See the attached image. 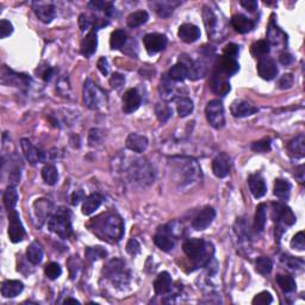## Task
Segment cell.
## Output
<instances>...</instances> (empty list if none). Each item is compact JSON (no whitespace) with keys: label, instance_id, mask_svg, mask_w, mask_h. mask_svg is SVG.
<instances>
[{"label":"cell","instance_id":"6da1fadb","mask_svg":"<svg viewBox=\"0 0 305 305\" xmlns=\"http://www.w3.org/2000/svg\"><path fill=\"white\" fill-rule=\"evenodd\" d=\"M49 229L59 235L62 238H68L73 233L72 223H70V214L67 210L61 209L57 211L56 215H54L49 220Z\"/></svg>","mask_w":305,"mask_h":305},{"label":"cell","instance_id":"7a4b0ae2","mask_svg":"<svg viewBox=\"0 0 305 305\" xmlns=\"http://www.w3.org/2000/svg\"><path fill=\"white\" fill-rule=\"evenodd\" d=\"M84 102H85L86 106L91 110H98L101 109L102 105L106 102V97L105 93L102 92L96 84L92 80L85 81L84 84Z\"/></svg>","mask_w":305,"mask_h":305},{"label":"cell","instance_id":"3957f363","mask_svg":"<svg viewBox=\"0 0 305 305\" xmlns=\"http://www.w3.org/2000/svg\"><path fill=\"white\" fill-rule=\"evenodd\" d=\"M102 234L106 236L109 240L117 242L124 235V223L123 220L118 215H110L105 218L104 223L102 225Z\"/></svg>","mask_w":305,"mask_h":305},{"label":"cell","instance_id":"277c9868","mask_svg":"<svg viewBox=\"0 0 305 305\" xmlns=\"http://www.w3.org/2000/svg\"><path fill=\"white\" fill-rule=\"evenodd\" d=\"M205 116L209 122V124L215 129H222L225 124V116L224 107H223L222 102L218 99L207 102L205 107Z\"/></svg>","mask_w":305,"mask_h":305},{"label":"cell","instance_id":"5b68a950","mask_svg":"<svg viewBox=\"0 0 305 305\" xmlns=\"http://www.w3.org/2000/svg\"><path fill=\"white\" fill-rule=\"evenodd\" d=\"M129 174L134 181L140 184L152 183L154 180L152 167L144 160H135L134 164L131 165Z\"/></svg>","mask_w":305,"mask_h":305},{"label":"cell","instance_id":"8992f818","mask_svg":"<svg viewBox=\"0 0 305 305\" xmlns=\"http://www.w3.org/2000/svg\"><path fill=\"white\" fill-rule=\"evenodd\" d=\"M25 236V229L23 227L19 214L16 210L9 212V237L13 243L22 242Z\"/></svg>","mask_w":305,"mask_h":305},{"label":"cell","instance_id":"52a82bcc","mask_svg":"<svg viewBox=\"0 0 305 305\" xmlns=\"http://www.w3.org/2000/svg\"><path fill=\"white\" fill-rule=\"evenodd\" d=\"M273 218L278 224L284 225H293L296 223V216L293 211L285 204L281 203H273Z\"/></svg>","mask_w":305,"mask_h":305},{"label":"cell","instance_id":"ba28073f","mask_svg":"<svg viewBox=\"0 0 305 305\" xmlns=\"http://www.w3.org/2000/svg\"><path fill=\"white\" fill-rule=\"evenodd\" d=\"M144 48L149 54H156V52L162 51L167 46V37L162 34L152 33L144 36L143 38Z\"/></svg>","mask_w":305,"mask_h":305},{"label":"cell","instance_id":"9c48e42d","mask_svg":"<svg viewBox=\"0 0 305 305\" xmlns=\"http://www.w3.org/2000/svg\"><path fill=\"white\" fill-rule=\"evenodd\" d=\"M231 169V159L225 152H220L212 161V172L217 178L228 177Z\"/></svg>","mask_w":305,"mask_h":305},{"label":"cell","instance_id":"30bf717a","mask_svg":"<svg viewBox=\"0 0 305 305\" xmlns=\"http://www.w3.org/2000/svg\"><path fill=\"white\" fill-rule=\"evenodd\" d=\"M20 146H22L23 152H24L26 160H28L31 165H37L41 164V162H44V160H46V154H44L41 149H38L37 147L34 146V144L31 143V141H29L28 138H23V140L20 141Z\"/></svg>","mask_w":305,"mask_h":305},{"label":"cell","instance_id":"8fae6325","mask_svg":"<svg viewBox=\"0 0 305 305\" xmlns=\"http://www.w3.org/2000/svg\"><path fill=\"white\" fill-rule=\"evenodd\" d=\"M215 217H216V211H215L214 207L211 206H206L194 217L193 222H192V225L196 230L201 231L205 230L207 227L211 225V223L214 222Z\"/></svg>","mask_w":305,"mask_h":305},{"label":"cell","instance_id":"7c38bea8","mask_svg":"<svg viewBox=\"0 0 305 305\" xmlns=\"http://www.w3.org/2000/svg\"><path fill=\"white\" fill-rule=\"evenodd\" d=\"M122 109L125 114H133V112H135L141 105V96L138 94L137 89H128L122 98Z\"/></svg>","mask_w":305,"mask_h":305},{"label":"cell","instance_id":"4fadbf2b","mask_svg":"<svg viewBox=\"0 0 305 305\" xmlns=\"http://www.w3.org/2000/svg\"><path fill=\"white\" fill-rule=\"evenodd\" d=\"M240 69V65L236 61L235 59H230L227 56H220L218 57L217 64H216V72L220 73L224 76H231L238 72Z\"/></svg>","mask_w":305,"mask_h":305},{"label":"cell","instance_id":"5bb4252c","mask_svg":"<svg viewBox=\"0 0 305 305\" xmlns=\"http://www.w3.org/2000/svg\"><path fill=\"white\" fill-rule=\"evenodd\" d=\"M154 242L161 251L169 252L174 248L175 246V238L173 236L172 231L168 229H161L156 235L154 236Z\"/></svg>","mask_w":305,"mask_h":305},{"label":"cell","instance_id":"9a60e30c","mask_svg":"<svg viewBox=\"0 0 305 305\" xmlns=\"http://www.w3.org/2000/svg\"><path fill=\"white\" fill-rule=\"evenodd\" d=\"M257 73L264 80H273L278 75V68L273 60L264 57L257 64Z\"/></svg>","mask_w":305,"mask_h":305},{"label":"cell","instance_id":"2e32d148","mask_svg":"<svg viewBox=\"0 0 305 305\" xmlns=\"http://www.w3.org/2000/svg\"><path fill=\"white\" fill-rule=\"evenodd\" d=\"M231 114H233L234 117H248V116H252L254 114H256L259 110H257L256 106H254L252 102H246V101H235L231 104Z\"/></svg>","mask_w":305,"mask_h":305},{"label":"cell","instance_id":"e0dca14e","mask_svg":"<svg viewBox=\"0 0 305 305\" xmlns=\"http://www.w3.org/2000/svg\"><path fill=\"white\" fill-rule=\"evenodd\" d=\"M98 47V38H97V29H92L91 31L86 35V37L81 42V54L85 57H89L94 54Z\"/></svg>","mask_w":305,"mask_h":305},{"label":"cell","instance_id":"ac0fdd59","mask_svg":"<svg viewBox=\"0 0 305 305\" xmlns=\"http://www.w3.org/2000/svg\"><path fill=\"white\" fill-rule=\"evenodd\" d=\"M34 10H35L36 16L41 22L51 23L55 18V6L52 4H47V2H35L34 4Z\"/></svg>","mask_w":305,"mask_h":305},{"label":"cell","instance_id":"d6986e66","mask_svg":"<svg viewBox=\"0 0 305 305\" xmlns=\"http://www.w3.org/2000/svg\"><path fill=\"white\" fill-rule=\"evenodd\" d=\"M248 185L249 190H251L252 194L254 196V198L259 199L266 194L267 192V186L265 183V179L262 178V175L260 174H252L248 178Z\"/></svg>","mask_w":305,"mask_h":305},{"label":"cell","instance_id":"ffe728a7","mask_svg":"<svg viewBox=\"0 0 305 305\" xmlns=\"http://www.w3.org/2000/svg\"><path fill=\"white\" fill-rule=\"evenodd\" d=\"M179 37L181 41H184L185 43H193L197 39L201 37V30L197 25L191 24V23H185L179 28L178 33Z\"/></svg>","mask_w":305,"mask_h":305},{"label":"cell","instance_id":"44dd1931","mask_svg":"<svg viewBox=\"0 0 305 305\" xmlns=\"http://www.w3.org/2000/svg\"><path fill=\"white\" fill-rule=\"evenodd\" d=\"M125 144H127V147L129 149H130L131 152H138V154H141V152H146V149L148 148L149 142H148V138H147L146 136L138 135V134L133 133L128 136Z\"/></svg>","mask_w":305,"mask_h":305},{"label":"cell","instance_id":"7402d4cb","mask_svg":"<svg viewBox=\"0 0 305 305\" xmlns=\"http://www.w3.org/2000/svg\"><path fill=\"white\" fill-rule=\"evenodd\" d=\"M210 86H211L212 91L218 96H225L230 92V84H229L227 76L222 75L218 72H215L212 75Z\"/></svg>","mask_w":305,"mask_h":305},{"label":"cell","instance_id":"603a6c76","mask_svg":"<svg viewBox=\"0 0 305 305\" xmlns=\"http://www.w3.org/2000/svg\"><path fill=\"white\" fill-rule=\"evenodd\" d=\"M24 290V285L19 280H6L1 285V294L5 298H15Z\"/></svg>","mask_w":305,"mask_h":305},{"label":"cell","instance_id":"cb8c5ba5","mask_svg":"<svg viewBox=\"0 0 305 305\" xmlns=\"http://www.w3.org/2000/svg\"><path fill=\"white\" fill-rule=\"evenodd\" d=\"M231 25L237 33L247 34L254 29L255 23L243 15H236L231 18Z\"/></svg>","mask_w":305,"mask_h":305},{"label":"cell","instance_id":"d4e9b609","mask_svg":"<svg viewBox=\"0 0 305 305\" xmlns=\"http://www.w3.org/2000/svg\"><path fill=\"white\" fill-rule=\"evenodd\" d=\"M172 288V277L168 272H161L154 281V290L156 294H165Z\"/></svg>","mask_w":305,"mask_h":305},{"label":"cell","instance_id":"484cf974","mask_svg":"<svg viewBox=\"0 0 305 305\" xmlns=\"http://www.w3.org/2000/svg\"><path fill=\"white\" fill-rule=\"evenodd\" d=\"M102 203V197L99 193H92L89 194L87 198H85L83 204V214L86 216H89L93 212H96V210L99 209Z\"/></svg>","mask_w":305,"mask_h":305},{"label":"cell","instance_id":"4316f807","mask_svg":"<svg viewBox=\"0 0 305 305\" xmlns=\"http://www.w3.org/2000/svg\"><path fill=\"white\" fill-rule=\"evenodd\" d=\"M203 16L205 26H206L207 29V34H209V36H212V37H214L218 31L217 25L218 23H220V19H218L216 13L212 11L211 9H209V7H204Z\"/></svg>","mask_w":305,"mask_h":305},{"label":"cell","instance_id":"83f0119b","mask_svg":"<svg viewBox=\"0 0 305 305\" xmlns=\"http://www.w3.org/2000/svg\"><path fill=\"white\" fill-rule=\"evenodd\" d=\"M288 152H291V155L294 157H304L305 155V137L303 134L301 135L296 136L290 143L288 144Z\"/></svg>","mask_w":305,"mask_h":305},{"label":"cell","instance_id":"f1b7e54d","mask_svg":"<svg viewBox=\"0 0 305 305\" xmlns=\"http://www.w3.org/2000/svg\"><path fill=\"white\" fill-rule=\"evenodd\" d=\"M267 220V206L266 204L257 205L256 212H255V220H254V229L256 233H262L266 225Z\"/></svg>","mask_w":305,"mask_h":305},{"label":"cell","instance_id":"f546056e","mask_svg":"<svg viewBox=\"0 0 305 305\" xmlns=\"http://www.w3.org/2000/svg\"><path fill=\"white\" fill-rule=\"evenodd\" d=\"M26 257L33 265H39L43 260V249L39 246L37 242H33L28 247L26 251Z\"/></svg>","mask_w":305,"mask_h":305},{"label":"cell","instance_id":"4dcf8cb0","mask_svg":"<svg viewBox=\"0 0 305 305\" xmlns=\"http://www.w3.org/2000/svg\"><path fill=\"white\" fill-rule=\"evenodd\" d=\"M291 193V184L285 179H277L274 184V194L279 199L286 201Z\"/></svg>","mask_w":305,"mask_h":305},{"label":"cell","instance_id":"1f68e13d","mask_svg":"<svg viewBox=\"0 0 305 305\" xmlns=\"http://www.w3.org/2000/svg\"><path fill=\"white\" fill-rule=\"evenodd\" d=\"M177 102V110L178 114L181 118L187 117L188 115L192 114L193 111V102L187 97H179V98L174 99Z\"/></svg>","mask_w":305,"mask_h":305},{"label":"cell","instance_id":"d6a6232c","mask_svg":"<svg viewBox=\"0 0 305 305\" xmlns=\"http://www.w3.org/2000/svg\"><path fill=\"white\" fill-rule=\"evenodd\" d=\"M168 76H169L170 80L173 81H184L186 78H188L187 67H186L183 62H179V64L174 65L170 68Z\"/></svg>","mask_w":305,"mask_h":305},{"label":"cell","instance_id":"836d02e7","mask_svg":"<svg viewBox=\"0 0 305 305\" xmlns=\"http://www.w3.org/2000/svg\"><path fill=\"white\" fill-rule=\"evenodd\" d=\"M42 178H43L47 185H55L59 180V173H57L56 167L51 164L44 166L43 169H42Z\"/></svg>","mask_w":305,"mask_h":305},{"label":"cell","instance_id":"e575fe53","mask_svg":"<svg viewBox=\"0 0 305 305\" xmlns=\"http://www.w3.org/2000/svg\"><path fill=\"white\" fill-rule=\"evenodd\" d=\"M149 19V15L147 11H136L131 13L127 19V24L129 28H137L143 25Z\"/></svg>","mask_w":305,"mask_h":305},{"label":"cell","instance_id":"d590c367","mask_svg":"<svg viewBox=\"0 0 305 305\" xmlns=\"http://www.w3.org/2000/svg\"><path fill=\"white\" fill-rule=\"evenodd\" d=\"M4 205L5 207H6L7 211H11V210H15L16 205H17V202H18V193H17V190H16L13 186H9V187L6 188V191L4 192Z\"/></svg>","mask_w":305,"mask_h":305},{"label":"cell","instance_id":"8d00e7d4","mask_svg":"<svg viewBox=\"0 0 305 305\" xmlns=\"http://www.w3.org/2000/svg\"><path fill=\"white\" fill-rule=\"evenodd\" d=\"M275 280H277V284L279 285V288L285 293L293 292V291L296 290V281H294L293 278L290 277V275L278 274Z\"/></svg>","mask_w":305,"mask_h":305},{"label":"cell","instance_id":"74e56055","mask_svg":"<svg viewBox=\"0 0 305 305\" xmlns=\"http://www.w3.org/2000/svg\"><path fill=\"white\" fill-rule=\"evenodd\" d=\"M271 51V44L267 41H257L252 46V55L256 59H264Z\"/></svg>","mask_w":305,"mask_h":305},{"label":"cell","instance_id":"f35d334b","mask_svg":"<svg viewBox=\"0 0 305 305\" xmlns=\"http://www.w3.org/2000/svg\"><path fill=\"white\" fill-rule=\"evenodd\" d=\"M127 42V33L124 30H115L111 34V38H110V47L114 51L120 49Z\"/></svg>","mask_w":305,"mask_h":305},{"label":"cell","instance_id":"ab89813d","mask_svg":"<svg viewBox=\"0 0 305 305\" xmlns=\"http://www.w3.org/2000/svg\"><path fill=\"white\" fill-rule=\"evenodd\" d=\"M179 2H168V1H160V2H155L154 7H155V11L157 12V15L160 17H164L167 18L172 15L173 11H174V6H178Z\"/></svg>","mask_w":305,"mask_h":305},{"label":"cell","instance_id":"60d3db41","mask_svg":"<svg viewBox=\"0 0 305 305\" xmlns=\"http://www.w3.org/2000/svg\"><path fill=\"white\" fill-rule=\"evenodd\" d=\"M255 268H256L257 272L262 275L270 274L271 271L273 268V264L271 261L270 257L266 256H260L257 257L256 261H255Z\"/></svg>","mask_w":305,"mask_h":305},{"label":"cell","instance_id":"b9f144b4","mask_svg":"<svg viewBox=\"0 0 305 305\" xmlns=\"http://www.w3.org/2000/svg\"><path fill=\"white\" fill-rule=\"evenodd\" d=\"M155 114L157 116V119L161 123H166L173 115V110L165 102H159L155 106Z\"/></svg>","mask_w":305,"mask_h":305},{"label":"cell","instance_id":"7bdbcfd3","mask_svg":"<svg viewBox=\"0 0 305 305\" xmlns=\"http://www.w3.org/2000/svg\"><path fill=\"white\" fill-rule=\"evenodd\" d=\"M85 254L89 261H96V260L106 256L107 252L105 249H102V247H92V248L86 249Z\"/></svg>","mask_w":305,"mask_h":305},{"label":"cell","instance_id":"ee69618b","mask_svg":"<svg viewBox=\"0 0 305 305\" xmlns=\"http://www.w3.org/2000/svg\"><path fill=\"white\" fill-rule=\"evenodd\" d=\"M44 273H46V275L49 279L55 280L62 274V268L56 262H51V264L47 265L46 268H44Z\"/></svg>","mask_w":305,"mask_h":305},{"label":"cell","instance_id":"f6af8a7d","mask_svg":"<svg viewBox=\"0 0 305 305\" xmlns=\"http://www.w3.org/2000/svg\"><path fill=\"white\" fill-rule=\"evenodd\" d=\"M252 151L256 152H267L271 151V140L270 138H262V140L254 142L252 144Z\"/></svg>","mask_w":305,"mask_h":305},{"label":"cell","instance_id":"bcb514c9","mask_svg":"<svg viewBox=\"0 0 305 305\" xmlns=\"http://www.w3.org/2000/svg\"><path fill=\"white\" fill-rule=\"evenodd\" d=\"M272 301L273 298L272 296H271V293L267 292V291H264V292H260L259 294H256L252 303L254 305H267L272 303Z\"/></svg>","mask_w":305,"mask_h":305},{"label":"cell","instance_id":"7dc6e473","mask_svg":"<svg viewBox=\"0 0 305 305\" xmlns=\"http://www.w3.org/2000/svg\"><path fill=\"white\" fill-rule=\"evenodd\" d=\"M291 247L296 251H304L305 248V241H304V233L303 231H299L297 235H294V237L291 241Z\"/></svg>","mask_w":305,"mask_h":305},{"label":"cell","instance_id":"c3c4849f","mask_svg":"<svg viewBox=\"0 0 305 305\" xmlns=\"http://www.w3.org/2000/svg\"><path fill=\"white\" fill-rule=\"evenodd\" d=\"M240 51V47L235 43H228L227 46L223 48V56L230 57V59H235Z\"/></svg>","mask_w":305,"mask_h":305},{"label":"cell","instance_id":"681fc988","mask_svg":"<svg viewBox=\"0 0 305 305\" xmlns=\"http://www.w3.org/2000/svg\"><path fill=\"white\" fill-rule=\"evenodd\" d=\"M13 33V25L11 22L6 19H2L0 22V38H6Z\"/></svg>","mask_w":305,"mask_h":305},{"label":"cell","instance_id":"f907efd6","mask_svg":"<svg viewBox=\"0 0 305 305\" xmlns=\"http://www.w3.org/2000/svg\"><path fill=\"white\" fill-rule=\"evenodd\" d=\"M125 84V78L124 75L119 74V73H114L110 78V85H111L112 88L115 89H119L122 86H124Z\"/></svg>","mask_w":305,"mask_h":305},{"label":"cell","instance_id":"816d5d0a","mask_svg":"<svg viewBox=\"0 0 305 305\" xmlns=\"http://www.w3.org/2000/svg\"><path fill=\"white\" fill-rule=\"evenodd\" d=\"M293 83H294V78L292 74H284L279 79V81H278V86H279V88L281 89H288V88L292 87Z\"/></svg>","mask_w":305,"mask_h":305},{"label":"cell","instance_id":"f5cc1de1","mask_svg":"<svg viewBox=\"0 0 305 305\" xmlns=\"http://www.w3.org/2000/svg\"><path fill=\"white\" fill-rule=\"evenodd\" d=\"M127 252L131 256H136L141 252V244L136 238H131L127 244Z\"/></svg>","mask_w":305,"mask_h":305},{"label":"cell","instance_id":"db71d44e","mask_svg":"<svg viewBox=\"0 0 305 305\" xmlns=\"http://www.w3.org/2000/svg\"><path fill=\"white\" fill-rule=\"evenodd\" d=\"M99 133L101 131L98 129H92L89 131V143H91V146H94V144L101 143L102 142V135Z\"/></svg>","mask_w":305,"mask_h":305},{"label":"cell","instance_id":"11a10c76","mask_svg":"<svg viewBox=\"0 0 305 305\" xmlns=\"http://www.w3.org/2000/svg\"><path fill=\"white\" fill-rule=\"evenodd\" d=\"M98 69L101 70V73L102 75H105L106 76L107 74H109V69H110V67H109V62H107V60H106V57H101V59H99V61H98Z\"/></svg>","mask_w":305,"mask_h":305},{"label":"cell","instance_id":"9f6ffc18","mask_svg":"<svg viewBox=\"0 0 305 305\" xmlns=\"http://www.w3.org/2000/svg\"><path fill=\"white\" fill-rule=\"evenodd\" d=\"M70 201H72V204L74 205V206H76V205L80 203L81 201H85V192H84L83 190L75 191L74 193L72 194V198H70Z\"/></svg>","mask_w":305,"mask_h":305},{"label":"cell","instance_id":"6f0895ef","mask_svg":"<svg viewBox=\"0 0 305 305\" xmlns=\"http://www.w3.org/2000/svg\"><path fill=\"white\" fill-rule=\"evenodd\" d=\"M240 4L241 6H243L244 9L251 12H254L257 9V2L255 0H242Z\"/></svg>","mask_w":305,"mask_h":305},{"label":"cell","instance_id":"680465c9","mask_svg":"<svg viewBox=\"0 0 305 305\" xmlns=\"http://www.w3.org/2000/svg\"><path fill=\"white\" fill-rule=\"evenodd\" d=\"M79 24H80L81 31H85V30H88V28L91 26V22H89L87 16L81 15L80 18H79Z\"/></svg>","mask_w":305,"mask_h":305},{"label":"cell","instance_id":"91938a15","mask_svg":"<svg viewBox=\"0 0 305 305\" xmlns=\"http://www.w3.org/2000/svg\"><path fill=\"white\" fill-rule=\"evenodd\" d=\"M280 62L283 64L284 66H288L291 65L293 62V57L292 55L288 54V52H283V54H280V57H279Z\"/></svg>","mask_w":305,"mask_h":305},{"label":"cell","instance_id":"94428289","mask_svg":"<svg viewBox=\"0 0 305 305\" xmlns=\"http://www.w3.org/2000/svg\"><path fill=\"white\" fill-rule=\"evenodd\" d=\"M88 6L91 7V9L97 10V11H101V10H102V11H104L105 6H106V2H104V1H91V2H88Z\"/></svg>","mask_w":305,"mask_h":305},{"label":"cell","instance_id":"6125c7cd","mask_svg":"<svg viewBox=\"0 0 305 305\" xmlns=\"http://www.w3.org/2000/svg\"><path fill=\"white\" fill-rule=\"evenodd\" d=\"M296 178L298 179L299 180V183H302L303 184L304 183V166L302 165V166H299L298 168H297V170H296Z\"/></svg>","mask_w":305,"mask_h":305},{"label":"cell","instance_id":"be15d7a7","mask_svg":"<svg viewBox=\"0 0 305 305\" xmlns=\"http://www.w3.org/2000/svg\"><path fill=\"white\" fill-rule=\"evenodd\" d=\"M51 75H52V69L51 67H48L46 70H44L43 74H42V78H43V80L49 81L51 79Z\"/></svg>","mask_w":305,"mask_h":305},{"label":"cell","instance_id":"e7e4bbea","mask_svg":"<svg viewBox=\"0 0 305 305\" xmlns=\"http://www.w3.org/2000/svg\"><path fill=\"white\" fill-rule=\"evenodd\" d=\"M65 304H68V303H74V304H79V302L76 301V299H73V298H67L66 301L64 302Z\"/></svg>","mask_w":305,"mask_h":305}]
</instances>
